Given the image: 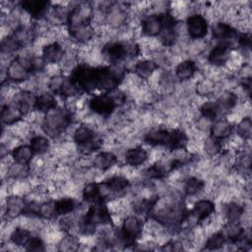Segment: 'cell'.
Segmentation results:
<instances>
[{
    "mask_svg": "<svg viewBox=\"0 0 252 252\" xmlns=\"http://www.w3.org/2000/svg\"><path fill=\"white\" fill-rule=\"evenodd\" d=\"M73 119L74 113L71 110L66 107H57L44 114L40 128L47 137L58 140L66 134L73 124Z\"/></svg>",
    "mask_w": 252,
    "mask_h": 252,
    "instance_id": "obj_1",
    "label": "cell"
},
{
    "mask_svg": "<svg viewBox=\"0 0 252 252\" xmlns=\"http://www.w3.org/2000/svg\"><path fill=\"white\" fill-rule=\"evenodd\" d=\"M69 77L78 85L83 93L92 94L97 89L96 67L79 63L70 73Z\"/></svg>",
    "mask_w": 252,
    "mask_h": 252,
    "instance_id": "obj_2",
    "label": "cell"
},
{
    "mask_svg": "<svg viewBox=\"0 0 252 252\" xmlns=\"http://www.w3.org/2000/svg\"><path fill=\"white\" fill-rule=\"evenodd\" d=\"M119 230L123 236L125 242V248L135 245V243L141 239L144 231V221L142 218L130 213L125 216L119 225Z\"/></svg>",
    "mask_w": 252,
    "mask_h": 252,
    "instance_id": "obj_3",
    "label": "cell"
},
{
    "mask_svg": "<svg viewBox=\"0 0 252 252\" xmlns=\"http://www.w3.org/2000/svg\"><path fill=\"white\" fill-rule=\"evenodd\" d=\"M187 36L191 40L204 39L209 32V22L201 13H191L185 20Z\"/></svg>",
    "mask_w": 252,
    "mask_h": 252,
    "instance_id": "obj_4",
    "label": "cell"
},
{
    "mask_svg": "<svg viewBox=\"0 0 252 252\" xmlns=\"http://www.w3.org/2000/svg\"><path fill=\"white\" fill-rule=\"evenodd\" d=\"M88 108L92 113L102 118H108L117 108V105L108 94H100L93 95L88 101Z\"/></svg>",
    "mask_w": 252,
    "mask_h": 252,
    "instance_id": "obj_5",
    "label": "cell"
},
{
    "mask_svg": "<svg viewBox=\"0 0 252 252\" xmlns=\"http://www.w3.org/2000/svg\"><path fill=\"white\" fill-rule=\"evenodd\" d=\"M2 218L7 220H16L24 215L27 199L25 196L17 194H9L2 201Z\"/></svg>",
    "mask_w": 252,
    "mask_h": 252,
    "instance_id": "obj_6",
    "label": "cell"
},
{
    "mask_svg": "<svg viewBox=\"0 0 252 252\" xmlns=\"http://www.w3.org/2000/svg\"><path fill=\"white\" fill-rule=\"evenodd\" d=\"M234 49V45L230 42H217L208 51L207 62L213 67L224 68L231 51Z\"/></svg>",
    "mask_w": 252,
    "mask_h": 252,
    "instance_id": "obj_7",
    "label": "cell"
},
{
    "mask_svg": "<svg viewBox=\"0 0 252 252\" xmlns=\"http://www.w3.org/2000/svg\"><path fill=\"white\" fill-rule=\"evenodd\" d=\"M94 7L89 2H75L70 13L68 28L77 27L85 24H92Z\"/></svg>",
    "mask_w": 252,
    "mask_h": 252,
    "instance_id": "obj_8",
    "label": "cell"
},
{
    "mask_svg": "<svg viewBox=\"0 0 252 252\" xmlns=\"http://www.w3.org/2000/svg\"><path fill=\"white\" fill-rule=\"evenodd\" d=\"M211 34L217 42L226 41L235 45L238 32L234 26L223 21H217L211 26Z\"/></svg>",
    "mask_w": 252,
    "mask_h": 252,
    "instance_id": "obj_9",
    "label": "cell"
},
{
    "mask_svg": "<svg viewBox=\"0 0 252 252\" xmlns=\"http://www.w3.org/2000/svg\"><path fill=\"white\" fill-rule=\"evenodd\" d=\"M122 156L124 164L135 168H138L149 161V150L139 145L127 148Z\"/></svg>",
    "mask_w": 252,
    "mask_h": 252,
    "instance_id": "obj_10",
    "label": "cell"
},
{
    "mask_svg": "<svg viewBox=\"0 0 252 252\" xmlns=\"http://www.w3.org/2000/svg\"><path fill=\"white\" fill-rule=\"evenodd\" d=\"M19 7L32 20L44 19L51 8V3L42 0H24L18 3Z\"/></svg>",
    "mask_w": 252,
    "mask_h": 252,
    "instance_id": "obj_11",
    "label": "cell"
},
{
    "mask_svg": "<svg viewBox=\"0 0 252 252\" xmlns=\"http://www.w3.org/2000/svg\"><path fill=\"white\" fill-rule=\"evenodd\" d=\"M162 30L160 18L157 14L147 13L140 20V32L143 37H158Z\"/></svg>",
    "mask_w": 252,
    "mask_h": 252,
    "instance_id": "obj_12",
    "label": "cell"
},
{
    "mask_svg": "<svg viewBox=\"0 0 252 252\" xmlns=\"http://www.w3.org/2000/svg\"><path fill=\"white\" fill-rule=\"evenodd\" d=\"M36 97H37V94H35L34 92L20 89L15 94V95L13 96V98L9 103H12L16 105L18 108H20L26 116L27 114L35 110Z\"/></svg>",
    "mask_w": 252,
    "mask_h": 252,
    "instance_id": "obj_13",
    "label": "cell"
},
{
    "mask_svg": "<svg viewBox=\"0 0 252 252\" xmlns=\"http://www.w3.org/2000/svg\"><path fill=\"white\" fill-rule=\"evenodd\" d=\"M118 156L112 151H100L92 158V166L99 173L104 174L118 164Z\"/></svg>",
    "mask_w": 252,
    "mask_h": 252,
    "instance_id": "obj_14",
    "label": "cell"
},
{
    "mask_svg": "<svg viewBox=\"0 0 252 252\" xmlns=\"http://www.w3.org/2000/svg\"><path fill=\"white\" fill-rule=\"evenodd\" d=\"M170 135V129L162 126H153L148 129L143 136L146 144L152 147H160L166 149Z\"/></svg>",
    "mask_w": 252,
    "mask_h": 252,
    "instance_id": "obj_15",
    "label": "cell"
},
{
    "mask_svg": "<svg viewBox=\"0 0 252 252\" xmlns=\"http://www.w3.org/2000/svg\"><path fill=\"white\" fill-rule=\"evenodd\" d=\"M246 209L245 201L239 202L238 200H230L222 203L220 214L224 221H240Z\"/></svg>",
    "mask_w": 252,
    "mask_h": 252,
    "instance_id": "obj_16",
    "label": "cell"
},
{
    "mask_svg": "<svg viewBox=\"0 0 252 252\" xmlns=\"http://www.w3.org/2000/svg\"><path fill=\"white\" fill-rule=\"evenodd\" d=\"M233 130L234 125L226 117H219L213 121L209 134L211 137L224 142L233 134Z\"/></svg>",
    "mask_w": 252,
    "mask_h": 252,
    "instance_id": "obj_17",
    "label": "cell"
},
{
    "mask_svg": "<svg viewBox=\"0 0 252 252\" xmlns=\"http://www.w3.org/2000/svg\"><path fill=\"white\" fill-rule=\"evenodd\" d=\"M198 73V63L191 58H186L178 62L174 68V75L177 81L184 83L195 78Z\"/></svg>",
    "mask_w": 252,
    "mask_h": 252,
    "instance_id": "obj_18",
    "label": "cell"
},
{
    "mask_svg": "<svg viewBox=\"0 0 252 252\" xmlns=\"http://www.w3.org/2000/svg\"><path fill=\"white\" fill-rule=\"evenodd\" d=\"M183 194L186 197L194 198L200 196L206 190V181L199 175H188L182 182Z\"/></svg>",
    "mask_w": 252,
    "mask_h": 252,
    "instance_id": "obj_19",
    "label": "cell"
},
{
    "mask_svg": "<svg viewBox=\"0 0 252 252\" xmlns=\"http://www.w3.org/2000/svg\"><path fill=\"white\" fill-rule=\"evenodd\" d=\"M245 228L239 221H225L220 227V231L226 240V244L235 245L244 235Z\"/></svg>",
    "mask_w": 252,
    "mask_h": 252,
    "instance_id": "obj_20",
    "label": "cell"
},
{
    "mask_svg": "<svg viewBox=\"0 0 252 252\" xmlns=\"http://www.w3.org/2000/svg\"><path fill=\"white\" fill-rule=\"evenodd\" d=\"M6 76L12 84H23L32 75L14 58L6 67Z\"/></svg>",
    "mask_w": 252,
    "mask_h": 252,
    "instance_id": "obj_21",
    "label": "cell"
},
{
    "mask_svg": "<svg viewBox=\"0 0 252 252\" xmlns=\"http://www.w3.org/2000/svg\"><path fill=\"white\" fill-rule=\"evenodd\" d=\"M66 48L59 41H53L46 44L42 50L40 55L44 59L47 65L59 64L65 54Z\"/></svg>",
    "mask_w": 252,
    "mask_h": 252,
    "instance_id": "obj_22",
    "label": "cell"
},
{
    "mask_svg": "<svg viewBox=\"0 0 252 252\" xmlns=\"http://www.w3.org/2000/svg\"><path fill=\"white\" fill-rule=\"evenodd\" d=\"M159 69L158 65L150 58H143L136 60L133 68L132 73L138 76L143 81L149 80L158 70Z\"/></svg>",
    "mask_w": 252,
    "mask_h": 252,
    "instance_id": "obj_23",
    "label": "cell"
},
{
    "mask_svg": "<svg viewBox=\"0 0 252 252\" xmlns=\"http://www.w3.org/2000/svg\"><path fill=\"white\" fill-rule=\"evenodd\" d=\"M25 114L20 108L12 103H5L1 107V122L3 127H10L22 120Z\"/></svg>",
    "mask_w": 252,
    "mask_h": 252,
    "instance_id": "obj_24",
    "label": "cell"
},
{
    "mask_svg": "<svg viewBox=\"0 0 252 252\" xmlns=\"http://www.w3.org/2000/svg\"><path fill=\"white\" fill-rule=\"evenodd\" d=\"M194 92L199 97L210 98L217 93V82L210 77L203 76L195 81Z\"/></svg>",
    "mask_w": 252,
    "mask_h": 252,
    "instance_id": "obj_25",
    "label": "cell"
},
{
    "mask_svg": "<svg viewBox=\"0 0 252 252\" xmlns=\"http://www.w3.org/2000/svg\"><path fill=\"white\" fill-rule=\"evenodd\" d=\"M58 107L56 95L53 94L49 91H44L41 93L37 94L36 97V105H35V110L42 113L46 114Z\"/></svg>",
    "mask_w": 252,
    "mask_h": 252,
    "instance_id": "obj_26",
    "label": "cell"
},
{
    "mask_svg": "<svg viewBox=\"0 0 252 252\" xmlns=\"http://www.w3.org/2000/svg\"><path fill=\"white\" fill-rule=\"evenodd\" d=\"M29 145L32 149L33 153L37 156H43L50 153L52 144L50 138L42 134H33L29 139Z\"/></svg>",
    "mask_w": 252,
    "mask_h": 252,
    "instance_id": "obj_27",
    "label": "cell"
},
{
    "mask_svg": "<svg viewBox=\"0 0 252 252\" xmlns=\"http://www.w3.org/2000/svg\"><path fill=\"white\" fill-rule=\"evenodd\" d=\"M35 154L33 153L31 146L20 144L16 148H14L11 152V157L13 160L17 163L24 164V165H30L32 159L34 158Z\"/></svg>",
    "mask_w": 252,
    "mask_h": 252,
    "instance_id": "obj_28",
    "label": "cell"
},
{
    "mask_svg": "<svg viewBox=\"0 0 252 252\" xmlns=\"http://www.w3.org/2000/svg\"><path fill=\"white\" fill-rule=\"evenodd\" d=\"M55 209L57 217L60 218L75 213L79 209V203L74 197L64 196L55 200Z\"/></svg>",
    "mask_w": 252,
    "mask_h": 252,
    "instance_id": "obj_29",
    "label": "cell"
},
{
    "mask_svg": "<svg viewBox=\"0 0 252 252\" xmlns=\"http://www.w3.org/2000/svg\"><path fill=\"white\" fill-rule=\"evenodd\" d=\"M198 112L200 116H203L212 121L220 117L221 113L216 99L207 98L198 106Z\"/></svg>",
    "mask_w": 252,
    "mask_h": 252,
    "instance_id": "obj_30",
    "label": "cell"
},
{
    "mask_svg": "<svg viewBox=\"0 0 252 252\" xmlns=\"http://www.w3.org/2000/svg\"><path fill=\"white\" fill-rule=\"evenodd\" d=\"M32 234L33 233L27 227L22 225H16L15 228L12 230L8 238V241L12 242L14 245L19 247L20 249H24L25 245L27 244V242L29 241V239Z\"/></svg>",
    "mask_w": 252,
    "mask_h": 252,
    "instance_id": "obj_31",
    "label": "cell"
},
{
    "mask_svg": "<svg viewBox=\"0 0 252 252\" xmlns=\"http://www.w3.org/2000/svg\"><path fill=\"white\" fill-rule=\"evenodd\" d=\"M223 146V142L215 139L209 135L203 141L202 151L206 154L208 158H218L224 150Z\"/></svg>",
    "mask_w": 252,
    "mask_h": 252,
    "instance_id": "obj_32",
    "label": "cell"
},
{
    "mask_svg": "<svg viewBox=\"0 0 252 252\" xmlns=\"http://www.w3.org/2000/svg\"><path fill=\"white\" fill-rule=\"evenodd\" d=\"M37 217L48 221H53L58 219L55 209V200L47 199L40 203Z\"/></svg>",
    "mask_w": 252,
    "mask_h": 252,
    "instance_id": "obj_33",
    "label": "cell"
},
{
    "mask_svg": "<svg viewBox=\"0 0 252 252\" xmlns=\"http://www.w3.org/2000/svg\"><path fill=\"white\" fill-rule=\"evenodd\" d=\"M226 245V240L224 236L222 235L221 231L216 230L212 233H210L204 243V249L205 250H220L223 249L224 246Z\"/></svg>",
    "mask_w": 252,
    "mask_h": 252,
    "instance_id": "obj_34",
    "label": "cell"
},
{
    "mask_svg": "<svg viewBox=\"0 0 252 252\" xmlns=\"http://www.w3.org/2000/svg\"><path fill=\"white\" fill-rule=\"evenodd\" d=\"M233 131H235L234 134L240 137L243 141H250L252 133V123L250 116H244L238 120L234 126Z\"/></svg>",
    "mask_w": 252,
    "mask_h": 252,
    "instance_id": "obj_35",
    "label": "cell"
},
{
    "mask_svg": "<svg viewBox=\"0 0 252 252\" xmlns=\"http://www.w3.org/2000/svg\"><path fill=\"white\" fill-rule=\"evenodd\" d=\"M81 196L83 200L87 203H94L95 201L101 200L99 196L98 184L95 181H90L83 185Z\"/></svg>",
    "mask_w": 252,
    "mask_h": 252,
    "instance_id": "obj_36",
    "label": "cell"
},
{
    "mask_svg": "<svg viewBox=\"0 0 252 252\" xmlns=\"http://www.w3.org/2000/svg\"><path fill=\"white\" fill-rule=\"evenodd\" d=\"M81 247V241L78 236L65 233L62 239L58 243L59 251H75Z\"/></svg>",
    "mask_w": 252,
    "mask_h": 252,
    "instance_id": "obj_37",
    "label": "cell"
},
{
    "mask_svg": "<svg viewBox=\"0 0 252 252\" xmlns=\"http://www.w3.org/2000/svg\"><path fill=\"white\" fill-rule=\"evenodd\" d=\"M46 242L45 240L42 238V236L40 234H32L31 236V238L29 239V241L27 242V244L24 247V250L27 251H36V252H40V251H45L46 250Z\"/></svg>",
    "mask_w": 252,
    "mask_h": 252,
    "instance_id": "obj_38",
    "label": "cell"
}]
</instances>
